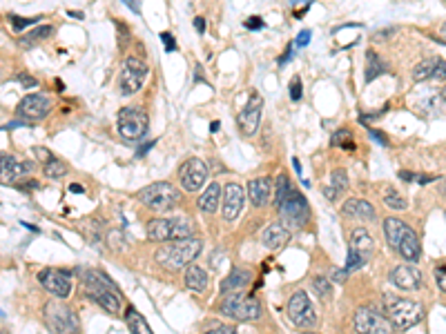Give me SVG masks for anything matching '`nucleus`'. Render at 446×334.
I'll list each match as a JSON object with an SVG mask.
<instances>
[{"label": "nucleus", "mask_w": 446, "mask_h": 334, "mask_svg": "<svg viewBox=\"0 0 446 334\" xmlns=\"http://www.w3.org/2000/svg\"><path fill=\"white\" fill-rule=\"evenodd\" d=\"M83 285L85 294L92 301H96L103 310H108L112 314H119L123 310V296L116 290V285L105 277L101 270H87L83 274Z\"/></svg>", "instance_id": "1"}, {"label": "nucleus", "mask_w": 446, "mask_h": 334, "mask_svg": "<svg viewBox=\"0 0 446 334\" xmlns=\"http://www.w3.org/2000/svg\"><path fill=\"white\" fill-rule=\"evenodd\" d=\"M384 234H386V241H389V245L402 259H406L408 263H413V261H417L422 256L419 238H417L415 230L410 228L408 223H404L400 219H393V217L386 219L384 221Z\"/></svg>", "instance_id": "2"}, {"label": "nucleus", "mask_w": 446, "mask_h": 334, "mask_svg": "<svg viewBox=\"0 0 446 334\" xmlns=\"http://www.w3.org/2000/svg\"><path fill=\"white\" fill-rule=\"evenodd\" d=\"M203 243L199 238H183V241H170L157 249V263L166 270H181L199 256Z\"/></svg>", "instance_id": "3"}, {"label": "nucleus", "mask_w": 446, "mask_h": 334, "mask_svg": "<svg viewBox=\"0 0 446 334\" xmlns=\"http://www.w3.org/2000/svg\"><path fill=\"white\" fill-rule=\"evenodd\" d=\"M194 225L185 217H172V219H154L148 223V236L150 241H183L192 238Z\"/></svg>", "instance_id": "4"}, {"label": "nucleus", "mask_w": 446, "mask_h": 334, "mask_svg": "<svg viewBox=\"0 0 446 334\" xmlns=\"http://www.w3.org/2000/svg\"><path fill=\"white\" fill-rule=\"evenodd\" d=\"M384 303H386V314H389L391 324L397 326L400 330H408V328L417 326L422 317H424V307L413 299H400V296L386 294Z\"/></svg>", "instance_id": "5"}, {"label": "nucleus", "mask_w": 446, "mask_h": 334, "mask_svg": "<svg viewBox=\"0 0 446 334\" xmlns=\"http://www.w3.org/2000/svg\"><path fill=\"white\" fill-rule=\"evenodd\" d=\"M136 198L143 203L145 208L154 210V212H168V210H172L174 205H177L181 194L172 183L161 181V183H152V185H148L143 189H138Z\"/></svg>", "instance_id": "6"}, {"label": "nucleus", "mask_w": 446, "mask_h": 334, "mask_svg": "<svg viewBox=\"0 0 446 334\" xmlns=\"http://www.w3.org/2000/svg\"><path fill=\"white\" fill-rule=\"evenodd\" d=\"M277 210L281 214V223H284L288 230L303 228V225L308 223V217H310L308 201L303 198V194H299L297 189H292L290 196L284 203H281Z\"/></svg>", "instance_id": "7"}, {"label": "nucleus", "mask_w": 446, "mask_h": 334, "mask_svg": "<svg viewBox=\"0 0 446 334\" xmlns=\"http://www.w3.org/2000/svg\"><path fill=\"white\" fill-rule=\"evenodd\" d=\"M45 321L54 334H76L78 317L63 301L45 303Z\"/></svg>", "instance_id": "8"}, {"label": "nucleus", "mask_w": 446, "mask_h": 334, "mask_svg": "<svg viewBox=\"0 0 446 334\" xmlns=\"http://www.w3.org/2000/svg\"><path fill=\"white\" fill-rule=\"evenodd\" d=\"M221 312L226 317L237 319V321H254L261 317V305L254 296H245L239 292V294H230L228 299H223Z\"/></svg>", "instance_id": "9"}, {"label": "nucleus", "mask_w": 446, "mask_h": 334, "mask_svg": "<svg viewBox=\"0 0 446 334\" xmlns=\"http://www.w3.org/2000/svg\"><path fill=\"white\" fill-rule=\"evenodd\" d=\"M148 78V65L141 61L138 56H127L125 63L121 67V76H119V87L123 96H132L136 94L143 82Z\"/></svg>", "instance_id": "10"}, {"label": "nucleus", "mask_w": 446, "mask_h": 334, "mask_svg": "<svg viewBox=\"0 0 446 334\" xmlns=\"http://www.w3.org/2000/svg\"><path fill=\"white\" fill-rule=\"evenodd\" d=\"M355 330L357 334H395L391 319H386L373 307H359L355 312Z\"/></svg>", "instance_id": "11"}, {"label": "nucleus", "mask_w": 446, "mask_h": 334, "mask_svg": "<svg viewBox=\"0 0 446 334\" xmlns=\"http://www.w3.org/2000/svg\"><path fill=\"white\" fill-rule=\"evenodd\" d=\"M288 317L292 321V326L299 330H312L317 326V314L310 305V299L306 292H295L288 301Z\"/></svg>", "instance_id": "12"}, {"label": "nucleus", "mask_w": 446, "mask_h": 334, "mask_svg": "<svg viewBox=\"0 0 446 334\" xmlns=\"http://www.w3.org/2000/svg\"><path fill=\"white\" fill-rule=\"evenodd\" d=\"M148 132V114L141 107H123L119 112V134L127 140H136Z\"/></svg>", "instance_id": "13"}, {"label": "nucleus", "mask_w": 446, "mask_h": 334, "mask_svg": "<svg viewBox=\"0 0 446 334\" xmlns=\"http://www.w3.org/2000/svg\"><path fill=\"white\" fill-rule=\"evenodd\" d=\"M38 281L47 292L58 296V299H67L69 292H72V272L67 270H56V268L43 270L38 274Z\"/></svg>", "instance_id": "14"}, {"label": "nucleus", "mask_w": 446, "mask_h": 334, "mask_svg": "<svg viewBox=\"0 0 446 334\" xmlns=\"http://www.w3.org/2000/svg\"><path fill=\"white\" fill-rule=\"evenodd\" d=\"M179 181L185 192H196V189H201L208 181V165L201 159L185 161L179 170Z\"/></svg>", "instance_id": "15"}, {"label": "nucleus", "mask_w": 446, "mask_h": 334, "mask_svg": "<svg viewBox=\"0 0 446 334\" xmlns=\"http://www.w3.org/2000/svg\"><path fill=\"white\" fill-rule=\"evenodd\" d=\"M261 110H264V99L257 92H252L248 103H245V107H243V110L239 112V116H237V125H239V129H241L245 136H252L257 129H259Z\"/></svg>", "instance_id": "16"}, {"label": "nucleus", "mask_w": 446, "mask_h": 334, "mask_svg": "<svg viewBox=\"0 0 446 334\" xmlns=\"http://www.w3.org/2000/svg\"><path fill=\"white\" fill-rule=\"evenodd\" d=\"M50 99L41 96V94H29V96H25L18 107H16V114L20 118H25V121H41V118H45L47 114H50Z\"/></svg>", "instance_id": "17"}, {"label": "nucleus", "mask_w": 446, "mask_h": 334, "mask_svg": "<svg viewBox=\"0 0 446 334\" xmlns=\"http://www.w3.org/2000/svg\"><path fill=\"white\" fill-rule=\"evenodd\" d=\"M245 203V192L241 189V185L237 183H228L223 187V219L226 221H234L241 214Z\"/></svg>", "instance_id": "18"}, {"label": "nucleus", "mask_w": 446, "mask_h": 334, "mask_svg": "<svg viewBox=\"0 0 446 334\" xmlns=\"http://www.w3.org/2000/svg\"><path fill=\"white\" fill-rule=\"evenodd\" d=\"M391 281L395 288L400 290H419L422 288V272L413 266V263H406V266H397L391 272Z\"/></svg>", "instance_id": "19"}, {"label": "nucleus", "mask_w": 446, "mask_h": 334, "mask_svg": "<svg viewBox=\"0 0 446 334\" xmlns=\"http://www.w3.org/2000/svg\"><path fill=\"white\" fill-rule=\"evenodd\" d=\"M31 170H34V163L16 161L14 157H7V154H5L3 163H0V181H3V183H14L25 174H29Z\"/></svg>", "instance_id": "20"}, {"label": "nucleus", "mask_w": 446, "mask_h": 334, "mask_svg": "<svg viewBox=\"0 0 446 334\" xmlns=\"http://www.w3.org/2000/svg\"><path fill=\"white\" fill-rule=\"evenodd\" d=\"M270 194H273V183H270V178L259 176V178H252L250 185H248V198L254 208H264L270 203Z\"/></svg>", "instance_id": "21"}, {"label": "nucleus", "mask_w": 446, "mask_h": 334, "mask_svg": "<svg viewBox=\"0 0 446 334\" xmlns=\"http://www.w3.org/2000/svg\"><path fill=\"white\" fill-rule=\"evenodd\" d=\"M288 238H290V230L284 223H270L268 228L261 232V243L270 249L284 247L288 243Z\"/></svg>", "instance_id": "22"}, {"label": "nucleus", "mask_w": 446, "mask_h": 334, "mask_svg": "<svg viewBox=\"0 0 446 334\" xmlns=\"http://www.w3.org/2000/svg\"><path fill=\"white\" fill-rule=\"evenodd\" d=\"M252 281V274L248 270H243V268H234L230 274H228V279L221 283V292H226V294H239L241 288H248Z\"/></svg>", "instance_id": "23"}, {"label": "nucleus", "mask_w": 446, "mask_h": 334, "mask_svg": "<svg viewBox=\"0 0 446 334\" xmlns=\"http://www.w3.org/2000/svg\"><path fill=\"white\" fill-rule=\"evenodd\" d=\"M350 249H353L355 254H359V256H361V261H366V259L373 254V249H375L373 236H371L366 230L357 228L353 234H350Z\"/></svg>", "instance_id": "24"}, {"label": "nucleus", "mask_w": 446, "mask_h": 334, "mask_svg": "<svg viewBox=\"0 0 446 334\" xmlns=\"http://www.w3.org/2000/svg\"><path fill=\"white\" fill-rule=\"evenodd\" d=\"M342 212L346 214V217H355V219H368V221L375 219V208L371 205L368 201H364V198H350V201H346Z\"/></svg>", "instance_id": "25"}, {"label": "nucleus", "mask_w": 446, "mask_h": 334, "mask_svg": "<svg viewBox=\"0 0 446 334\" xmlns=\"http://www.w3.org/2000/svg\"><path fill=\"white\" fill-rule=\"evenodd\" d=\"M346 185H348V174L344 170H335V172H331V176H328V185L322 189V192L328 201H335L346 189Z\"/></svg>", "instance_id": "26"}, {"label": "nucleus", "mask_w": 446, "mask_h": 334, "mask_svg": "<svg viewBox=\"0 0 446 334\" xmlns=\"http://www.w3.org/2000/svg\"><path fill=\"white\" fill-rule=\"evenodd\" d=\"M219 201H221V185L219 183H210L206 187V192L199 196V210L206 212V214H215L219 208Z\"/></svg>", "instance_id": "27"}, {"label": "nucleus", "mask_w": 446, "mask_h": 334, "mask_svg": "<svg viewBox=\"0 0 446 334\" xmlns=\"http://www.w3.org/2000/svg\"><path fill=\"white\" fill-rule=\"evenodd\" d=\"M185 285L194 292H203L208 288V274L203 268L199 266H190L185 272Z\"/></svg>", "instance_id": "28"}, {"label": "nucleus", "mask_w": 446, "mask_h": 334, "mask_svg": "<svg viewBox=\"0 0 446 334\" xmlns=\"http://www.w3.org/2000/svg\"><path fill=\"white\" fill-rule=\"evenodd\" d=\"M125 321H127V328H130L132 334H154V332H152V328L148 326V321L143 319V314L136 312L134 307L127 310Z\"/></svg>", "instance_id": "29"}, {"label": "nucleus", "mask_w": 446, "mask_h": 334, "mask_svg": "<svg viewBox=\"0 0 446 334\" xmlns=\"http://www.w3.org/2000/svg\"><path fill=\"white\" fill-rule=\"evenodd\" d=\"M440 65L438 58H426V61H422L419 65H415L413 69V78L415 80H426L431 78L433 74H436V67Z\"/></svg>", "instance_id": "30"}, {"label": "nucleus", "mask_w": 446, "mask_h": 334, "mask_svg": "<svg viewBox=\"0 0 446 334\" xmlns=\"http://www.w3.org/2000/svg\"><path fill=\"white\" fill-rule=\"evenodd\" d=\"M384 63L377 58V54L375 52H368L366 54V82H371V80H375L380 74H384Z\"/></svg>", "instance_id": "31"}, {"label": "nucleus", "mask_w": 446, "mask_h": 334, "mask_svg": "<svg viewBox=\"0 0 446 334\" xmlns=\"http://www.w3.org/2000/svg\"><path fill=\"white\" fill-rule=\"evenodd\" d=\"M54 34V27H50V25H43V27H36L34 31H27L25 36H22L20 38V45L22 47H29V45H34V43H38V41H43V38H47V36H52Z\"/></svg>", "instance_id": "32"}, {"label": "nucleus", "mask_w": 446, "mask_h": 334, "mask_svg": "<svg viewBox=\"0 0 446 334\" xmlns=\"http://www.w3.org/2000/svg\"><path fill=\"white\" fill-rule=\"evenodd\" d=\"M290 192H292V185H290V181H288V176H286V174H279V178H277V189H275V205L279 208L281 203H284V201L290 196Z\"/></svg>", "instance_id": "33"}, {"label": "nucleus", "mask_w": 446, "mask_h": 334, "mask_svg": "<svg viewBox=\"0 0 446 334\" xmlns=\"http://www.w3.org/2000/svg\"><path fill=\"white\" fill-rule=\"evenodd\" d=\"M384 203H386L389 208H393V210H406V208H408L406 198H404L400 192H395L393 187H386V189H384Z\"/></svg>", "instance_id": "34"}, {"label": "nucleus", "mask_w": 446, "mask_h": 334, "mask_svg": "<svg viewBox=\"0 0 446 334\" xmlns=\"http://www.w3.org/2000/svg\"><path fill=\"white\" fill-rule=\"evenodd\" d=\"M67 174V165L58 159H52L50 163H45V176L47 178H63Z\"/></svg>", "instance_id": "35"}, {"label": "nucleus", "mask_w": 446, "mask_h": 334, "mask_svg": "<svg viewBox=\"0 0 446 334\" xmlns=\"http://www.w3.org/2000/svg\"><path fill=\"white\" fill-rule=\"evenodd\" d=\"M333 145L337 147H344V150H355V145L350 143V132L348 129H337V132L333 134Z\"/></svg>", "instance_id": "36"}, {"label": "nucleus", "mask_w": 446, "mask_h": 334, "mask_svg": "<svg viewBox=\"0 0 446 334\" xmlns=\"http://www.w3.org/2000/svg\"><path fill=\"white\" fill-rule=\"evenodd\" d=\"M397 176H400L402 178V181H413V183H422V185H424V183H431V181H436V178H433V176H426V174H413V172H397Z\"/></svg>", "instance_id": "37"}, {"label": "nucleus", "mask_w": 446, "mask_h": 334, "mask_svg": "<svg viewBox=\"0 0 446 334\" xmlns=\"http://www.w3.org/2000/svg\"><path fill=\"white\" fill-rule=\"evenodd\" d=\"M9 20H11V27L20 31V29H25V27L36 25V22H38L41 18H20V16H9Z\"/></svg>", "instance_id": "38"}, {"label": "nucleus", "mask_w": 446, "mask_h": 334, "mask_svg": "<svg viewBox=\"0 0 446 334\" xmlns=\"http://www.w3.org/2000/svg\"><path fill=\"white\" fill-rule=\"evenodd\" d=\"M312 288H315L317 294L322 296V299H328V294H331V283H328L326 279H322V277H317L312 281Z\"/></svg>", "instance_id": "39"}, {"label": "nucleus", "mask_w": 446, "mask_h": 334, "mask_svg": "<svg viewBox=\"0 0 446 334\" xmlns=\"http://www.w3.org/2000/svg\"><path fill=\"white\" fill-rule=\"evenodd\" d=\"M361 263H364V261H361V256H359V254H355L353 249H350V252H348V259H346V272H353V270H357Z\"/></svg>", "instance_id": "40"}, {"label": "nucleus", "mask_w": 446, "mask_h": 334, "mask_svg": "<svg viewBox=\"0 0 446 334\" xmlns=\"http://www.w3.org/2000/svg\"><path fill=\"white\" fill-rule=\"evenodd\" d=\"M436 281H438V288L442 292H446V263L436 268Z\"/></svg>", "instance_id": "41"}, {"label": "nucleus", "mask_w": 446, "mask_h": 334, "mask_svg": "<svg viewBox=\"0 0 446 334\" xmlns=\"http://www.w3.org/2000/svg\"><path fill=\"white\" fill-rule=\"evenodd\" d=\"M290 99L292 101L301 99V78L299 76H295V78H292V82H290Z\"/></svg>", "instance_id": "42"}, {"label": "nucleus", "mask_w": 446, "mask_h": 334, "mask_svg": "<svg viewBox=\"0 0 446 334\" xmlns=\"http://www.w3.org/2000/svg\"><path fill=\"white\" fill-rule=\"evenodd\" d=\"M161 41H163V45H166V50H168V52H174V50H177V43H174V36H172V34L163 31V34H161Z\"/></svg>", "instance_id": "43"}, {"label": "nucleus", "mask_w": 446, "mask_h": 334, "mask_svg": "<svg viewBox=\"0 0 446 334\" xmlns=\"http://www.w3.org/2000/svg\"><path fill=\"white\" fill-rule=\"evenodd\" d=\"M386 110H389V105H384V107H382V110H380L377 114H361V116H359V123H364V125H368V123H371V121H375V118H377V116H382V114H384Z\"/></svg>", "instance_id": "44"}, {"label": "nucleus", "mask_w": 446, "mask_h": 334, "mask_svg": "<svg viewBox=\"0 0 446 334\" xmlns=\"http://www.w3.org/2000/svg\"><path fill=\"white\" fill-rule=\"evenodd\" d=\"M308 41H310V29H301L299 36H297V41H295V45L297 47H306Z\"/></svg>", "instance_id": "45"}, {"label": "nucleus", "mask_w": 446, "mask_h": 334, "mask_svg": "<svg viewBox=\"0 0 446 334\" xmlns=\"http://www.w3.org/2000/svg\"><path fill=\"white\" fill-rule=\"evenodd\" d=\"M18 80H20L22 87H36V85H38V80L31 78V76H27V74H18Z\"/></svg>", "instance_id": "46"}, {"label": "nucleus", "mask_w": 446, "mask_h": 334, "mask_svg": "<svg viewBox=\"0 0 446 334\" xmlns=\"http://www.w3.org/2000/svg\"><path fill=\"white\" fill-rule=\"evenodd\" d=\"M245 27H248V29H261L264 20L259 16H252V18H248V22H245Z\"/></svg>", "instance_id": "47"}, {"label": "nucleus", "mask_w": 446, "mask_h": 334, "mask_svg": "<svg viewBox=\"0 0 446 334\" xmlns=\"http://www.w3.org/2000/svg\"><path fill=\"white\" fill-rule=\"evenodd\" d=\"M433 78L446 80V63H444V61H440V65L436 67V74H433Z\"/></svg>", "instance_id": "48"}, {"label": "nucleus", "mask_w": 446, "mask_h": 334, "mask_svg": "<svg viewBox=\"0 0 446 334\" xmlns=\"http://www.w3.org/2000/svg\"><path fill=\"white\" fill-rule=\"evenodd\" d=\"M34 152H36V157H38L41 161H47V163H50V161L54 159L50 150H43V147H36V150H34Z\"/></svg>", "instance_id": "49"}, {"label": "nucleus", "mask_w": 446, "mask_h": 334, "mask_svg": "<svg viewBox=\"0 0 446 334\" xmlns=\"http://www.w3.org/2000/svg\"><path fill=\"white\" fill-rule=\"evenodd\" d=\"M206 334H237V332H234V328H230V326H223V328L210 330V332H206Z\"/></svg>", "instance_id": "50"}, {"label": "nucleus", "mask_w": 446, "mask_h": 334, "mask_svg": "<svg viewBox=\"0 0 446 334\" xmlns=\"http://www.w3.org/2000/svg\"><path fill=\"white\" fill-rule=\"evenodd\" d=\"M371 136H373L375 140H380L382 145H386V143H389V138H386L384 134H380V132H375V129H371Z\"/></svg>", "instance_id": "51"}, {"label": "nucleus", "mask_w": 446, "mask_h": 334, "mask_svg": "<svg viewBox=\"0 0 446 334\" xmlns=\"http://www.w3.org/2000/svg\"><path fill=\"white\" fill-rule=\"evenodd\" d=\"M194 27H196L199 34H203L206 31V20L203 18H194Z\"/></svg>", "instance_id": "52"}, {"label": "nucleus", "mask_w": 446, "mask_h": 334, "mask_svg": "<svg viewBox=\"0 0 446 334\" xmlns=\"http://www.w3.org/2000/svg\"><path fill=\"white\" fill-rule=\"evenodd\" d=\"M69 192H74V194H83V192H85V187H83V185H78V183H72V185H69Z\"/></svg>", "instance_id": "53"}, {"label": "nucleus", "mask_w": 446, "mask_h": 334, "mask_svg": "<svg viewBox=\"0 0 446 334\" xmlns=\"http://www.w3.org/2000/svg\"><path fill=\"white\" fill-rule=\"evenodd\" d=\"M152 145H154V140H152V143H145V145H143V147H141V150H138V154H143V152H148V150H150Z\"/></svg>", "instance_id": "54"}, {"label": "nucleus", "mask_w": 446, "mask_h": 334, "mask_svg": "<svg viewBox=\"0 0 446 334\" xmlns=\"http://www.w3.org/2000/svg\"><path fill=\"white\" fill-rule=\"evenodd\" d=\"M442 36H444V38H446V22H444V25H442Z\"/></svg>", "instance_id": "55"}, {"label": "nucleus", "mask_w": 446, "mask_h": 334, "mask_svg": "<svg viewBox=\"0 0 446 334\" xmlns=\"http://www.w3.org/2000/svg\"><path fill=\"white\" fill-rule=\"evenodd\" d=\"M442 99H444V101H446V87H444V89H442Z\"/></svg>", "instance_id": "56"}]
</instances>
